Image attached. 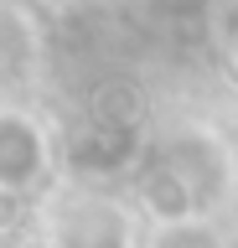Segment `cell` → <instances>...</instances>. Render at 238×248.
<instances>
[{
    "label": "cell",
    "instance_id": "obj_1",
    "mask_svg": "<svg viewBox=\"0 0 238 248\" xmlns=\"http://www.w3.org/2000/svg\"><path fill=\"white\" fill-rule=\"evenodd\" d=\"M42 170V140L26 119H0V186H26Z\"/></svg>",
    "mask_w": 238,
    "mask_h": 248
}]
</instances>
